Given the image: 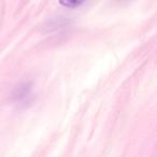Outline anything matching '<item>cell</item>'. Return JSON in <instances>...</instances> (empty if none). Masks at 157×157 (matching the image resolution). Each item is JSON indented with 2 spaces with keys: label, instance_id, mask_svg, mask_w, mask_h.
<instances>
[{
  "label": "cell",
  "instance_id": "obj_1",
  "mask_svg": "<svg viewBox=\"0 0 157 157\" xmlns=\"http://www.w3.org/2000/svg\"><path fill=\"white\" fill-rule=\"evenodd\" d=\"M58 2L60 3L63 7L74 9V8H78L83 5V3L85 2V0H58Z\"/></svg>",
  "mask_w": 157,
  "mask_h": 157
}]
</instances>
